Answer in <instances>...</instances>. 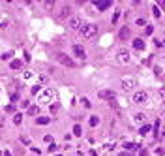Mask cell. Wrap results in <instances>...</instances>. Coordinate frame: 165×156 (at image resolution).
Instances as JSON below:
<instances>
[{
    "instance_id": "cell-13",
    "label": "cell",
    "mask_w": 165,
    "mask_h": 156,
    "mask_svg": "<svg viewBox=\"0 0 165 156\" xmlns=\"http://www.w3.org/2000/svg\"><path fill=\"white\" fill-rule=\"evenodd\" d=\"M111 6H113L111 2H96V4H94V8L98 9V13H101V12H105V9H109Z\"/></svg>"
},
{
    "instance_id": "cell-23",
    "label": "cell",
    "mask_w": 165,
    "mask_h": 156,
    "mask_svg": "<svg viewBox=\"0 0 165 156\" xmlns=\"http://www.w3.org/2000/svg\"><path fill=\"white\" fill-rule=\"evenodd\" d=\"M118 36H120L122 40H126L128 36H130V28H128V27H122V30H120V34H118Z\"/></svg>"
},
{
    "instance_id": "cell-11",
    "label": "cell",
    "mask_w": 165,
    "mask_h": 156,
    "mask_svg": "<svg viewBox=\"0 0 165 156\" xmlns=\"http://www.w3.org/2000/svg\"><path fill=\"white\" fill-rule=\"evenodd\" d=\"M11 25V17L8 13H0V28H8Z\"/></svg>"
},
{
    "instance_id": "cell-31",
    "label": "cell",
    "mask_w": 165,
    "mask_h": 156,
    "mask_svg": "<svg viewBox=\"0 0 165 156\" xmlns=\"http://www.w3.org/2000/svg\"><path fill=\"white\" fill-rule=\"evenodd\" d=\"M38 111H39V107L38 105H32L28 109V115H38Z\"/></svg>"
},
{
    "instance_id": "cell-8",
    "label": "cell",
    "mask_w": 165,
    "mask_h": 156,
    "mask_svg": "<svg viewBox=\"0 0 165 156\" xmlns=\"http://www.w3.org/2000/svg\"><path fill=\"white\" fill-rule=\"evenodd\" d=\"M71 53H73V56H77V58H81V60L86 58V49L82 47L81 43H73V47H71Z\"/></svg>"
},
{
    "instance_id": "cell-15",
    "label": "cell",
    "mask_w": 165,
    "mask_h": 156,
    "mask_svg": "<svg viewBox=\"0 0 165 156\" xmlns=\"http://www.w3.org/2000/svg\"><path fill=\"white\" fill-rule=\"evenodd\" d=\"M148 132H150V124H148V122L143 124V126H139V136L144 137V136H148Z\"/></svg>"
},
{
    "instance_id": "cell-4",
    "label": "cell",
    "mask_w": 165,
    "mask_h": 156,
    "mask_svg": "<svg viewBox=\"0 0 165 156\" xmlns=\"http://www.w3.org/2000/svg\"><path fill=\"white\" fill-rule=\"evenodd\" d=\"M53 98H55V90L51 87H45L38 94V103H49V102H53Z\"/></svg>"
},
{
    "instance_id": "cell-6",
    "label": "cell",
    "mask_w": 165,
    "mask_h": 156,
    "mask_svg": "<svg viewBox=\"0 0 165 156\" xmlns=\"http://www.w3.org/2000/svg\"><path fill=\"white\" fill-rule=\"evenodd\" d=\"M82 17L81 15H71V17L68 19V28L70 30H81V27H82Z\"/></svg>"
},
{
    "instance_id": "cell-37",
    "label": "cell",
    "mask_w": 165,
    "mask_h": 156,
    "mask_svg": "<svg viewBox=\"0 0 165 156\" xmlns=\"http://www.w3.org/2000/svg\"><path fill=\"white\" fill-rule=\"evenodd\" d=\"M43 141H45V143H51V141H53V136H49V134H47V136L43 137Z\"/></svg>"
},
{
    "instance_id": "cell-46",
    "label": "cell",
    "mask_w": 165,
    "mask_h": 156,
    "mask_svg": "<svg viewBox=\"0 0 165 156\" xmlns=\"http://www.w3.org/2000/svg\"><path fill=\"white\" fill-rule=\"evenodd\" d=\"M163 60H165V56H163Z\"/></svg>"
},
{
    "instance_id": "cell-17",
    "label": "cell",
    "mask_w": 165,
    "mask_h": 156,
    "mask_svg": "<svg viewBox=\"0 0 165 156\" xmlns=\"http://www.w3.org/2000/svg\"><path fill=\"white\" fill-rule=\"evenodd\" d=\"M158 103H163L165 102V87H161V88H159V90H158Z\"/></svg>"
},
{
    "instance_id": "cell-43",
    "label": "cell",
    "mask_w": 165,
    "mask_h": 156,
    "mask_svg": "<svg viewBox=\"0 0 165 156\" xmlns=\"http://www.w3.org/2000/svg\"><path fill=\"white\" fill-rule=\"evenodd\" d=\"M4 156H11V152H9V150H6V152H4Z\"/></svg>"
},
{
    "instance_id": "cell-38",
    "label": "cell",
    "mask_w": 165,
    "mask_h": 156,
    "mask_svg": "<svg viewBox=\"0 0 165 156\" xmlns=\"http://www.w3.org/2000/svg\"><path fill=\"white\" fill-rule=\"evenodd\" d=\"M6 111H9V113H11V111H15V105H13V103H9V105H6Z\"/></svg>"
},
{
    "instance_id": "cell-5",
    "label": "cell",
    "mask_w": 165,
    "mask_h": 156,
    "mask_svg": "<svg viewBox=\"0 0 165 156\" xmlns=\"http://www.w3.org/2000/svg\"><path fill=\"white\" fill-rule=\"evenodd\" d=\"M148 100H150V96H148L146 90H139V92H135L133 98H131V102L135 103V105H146Z\"/></svg>"
},
{
    "instance_id": "cell-2",
    "label": "cell",
    "mask_w": 165,
    "mask_h": 156,
    "mask_svg": "<svg viewBox=\"0 0 165 156\" xmlns=\"http://www.w3.org/2000/svg\"><path fill=\"white\" fill-rule=\"evenodd\" d=\"M135 87H137V77L135 75H124L122 77V81H120L122 92H131V90H135Z\"/></svg>"
},
{
    "instance_id": "cell-41",
    "label": "cell",
    "mask_w": 165,
    "mask_h": 156,
    "mask_svg": "<svg viewBox=\"0 0 165 156\" xmlns=\"http://www.w3.org/2000/svg\"><path fill=\"white\" fill-rule=\"evenodd\" d=\"M154 154H156V156H163V150L161 149H156V150H154Z\"/></svg>"
},
{
    "instance_id": "cell-28",
    "label": "cell",
    "mask_w": 165,
    "mask_h": 156,
    "mask_svg": "<svg viewBox=\"0 0 165 156\" xmlns=\"http://www.w3.org/2000/svg\"><path fill=\"white\" fill-rule=\"evenodd\" d=\"M118 17H120V9H115V13H113V17H111V23L115 25L116 21H118Z\"/></svg>"
},
{
    "instance_id": "cell-42",
    "label": "cell",
    "mask_w": 165,
    "mask_h": 156,
    "mask_svg": "<svg viewBox=\"0 0 165 156\" xmlns=\"http://www.w3.org/2000/svg\"><path fill=\"white\" fill-rule=\"evenodd\" d=\"M38 81H39V83H45V81H47V75H39Z\"/></svg>"
},
{
    "instance_id": "cell-34",
    "label": "cell",
    "mask_w": 165,
    "mask_h": 156,
    "mask_svg": "<svg viewBox=\"0 0 165 156\" xmlns=\"http://www.w3.org/2000/svg\"><path fill=\"white\" fill-rule=\"evenodd\" d=\"M144 32H146V34H152V32H154V27H152V25H146V27H144Z\"/></svg>"
},
{
    "instance_id": "cell-3",
    "label": "cell",
    "mask_w": 165,
    "mask_h": 156,
    "mask_svg": "<svg viewBox=\"0 0 165 156\" xmlns=\"http://www.w3.org/2000/svg\"><path fill=\"white\" fill-rule=\"evenodd\" d=\"M130 60H131V55H130V51H128L126 47H120L116 51V55H115V62H116V64L126 66V64H130Z\"/></svg>"
},
{
    "instance_id": "cell-20",
    "label": "cell",
    "mask_w": 165,
    "mask_h": 156,
    "mask_svg": "<svg viewBox=\"0 0 165 156\" xmlns=\"http://www.w3.org/2000/svg\"><path fill=\"white\" fill-rule=\"evenodd\" d=\"M36 122L41 124V126H45V124L51 122V118H49V117H36Z\"/></svg>"
},
{
    "instance_id": "cell-29",
    "label": "cell",
    "mask_w": 165,
    "mask_h": 156,
    "mask_svg": "<svg viewBox=\"0 0 165 156\" xmlns=\"http://www.w3.org/2000/svg\"><path fill=\"white\" fill-rule=\"evenodd\" d=\"M58 109H60V105H58V103H56V102H55V103H51V105H49V111L53 113V115H55L56 111H58Z\"/></svg>"
},
{
    "instance_id": "cell-36",
    "label": "cell",
    "mask_w": 165,
    "mask_h": 156,
    "mask_svg": "<svg viewBox=\"0 0 165 156\" xmlns=\"http://www.w3.org/2000/svg\"><path fill=\"white\" fill-rule=\"evenodd\" d=\"M21 141H23L24 145H30V137H27V136L23 137V136H21Z\"/></svg>"
},
{
    "instance_id": "cell-22",
    "label": "cell",
    "mask_w": 165,
    "mask_h": 156,
    "mask_svg": "<svg viewBox=\"0 0 165 156\" xmlns=\"http://www.w3.org/2000/svg\"><path fill=\"white\" fill-rule=\"evenodd\" d=\"M11 70H19V68H23V60H11Z\"/></svg>"
},
{
    "instance_id": "cell-21",
    "label": "cell",
    "mask_w": 165,
    "mask_h": 156,
    "mask_svg": "<svg viewBox=\"0 0 165 156\" xmlns=\"http://www.w3.org/2000/svg\"><path fill=\"white\" fill-rule=\"evenodd\" d=\"M88 124H90V126H92V128H94V126H98V124H100V117H96V115H92V117L88 118Z\"/></svg>"
},
{
    "instance_id": "cell-14",
    "label": "cell",
    "mask_w": 165,
    "mask_h": 156,
    "mask_svg": "<svg viewBox=\"0 0 165 156\" xmlns=\"http://www.w3.org/2000/svg\"><path fill=\"white\" fill-rule=\"evenodd\" d=\"M34 77H36V74L32 70H24L23 72V81H34Z\"/></svg>"
},
{
    "instance_id": "cell-25",
    "label": "cell",
    "mask_w": 165,
    "mask_h": 156,
    "mask_svg": "<svg viewBox=\"0 0 165 156\" xmlns=\"http://www.w3.org/2000/svg\"><path fill=\"white\" fill-rule=\"evenodd\" d=\"M113 149H115V143H105V145L101 147L103 152H109V150H113Z\"/></svg>"
},
{
    "instance_id": "cell-26",
    "label": "cell",
    "mask_w": 165,
    "mask_h": 156,
    "mask_svg": "<svg viewBox=\"0 0 165 156\" xmlns=\"http://www.w3.org/2000/svg\"><path fill=\"white\" fill-rule=\"evenodd\" d=\"M135 25L143 28V27H146V21H144V17H137V19H135Z\"/></svg>"
},
{
    "instance_id": "cell-18",
    "label": "cell",
    "mask_w": 165,
    "mask_h": 156,
    "mask_svg": "<svg viewBox=\"0 0 165 156\" xmlns=\"http://www.w3.org/2000/svg\"><path fill=\"white\" fill-rule=\"evenodd\" d=\"M152 15L159 19V17L163 15V13H161V8H159V6H156V4H152Z\"/></svg>"
},
{
    "instance_id": "cell-39",
    "label": "cell",
    "mask_w": 165,
    "mask_h": 156,
    "mask_svg": "<svg viewBox=\"0 0 165 156\" xmlns=\"http://www.w3.org/2000/svg\"><path fill=\"white\" fill-rule=\"evenodd\" d=\"M139 156H148V150H144V149H139Z\"/></svg>"
},
{
    "instance_id": "cell-27",
    "label": "cell",
    "mask_w": 165,
    "mask_h": 156,
    "mask_svg": "<svg viewBox=\"0 0 165 156\" xmlns=\"http://www.w3.org/2000/svg\"><path fill=\"white\" fill-rule=\"evenodd\" d=\"M73 134H75V136H82V126H81V124H75V126H73Z\"/></svg>"
},
{
    "instance_id": "cell-7",
    "label": "cell",
    "mask_w": 165,
    "mask_h": 156,
    "mask_svg": "<svg viewBox=\"0 0 165 156\" xmlns=\"http://www.w3.org/2000/svg\"><path fill=\"white\" fill-rule=\"evenodd\" d=\"M56 60H58L62 66H68V68H73V66H75V60L71 58V56L64 55V53H58V55H56Z\"/></svg>"
},
{
    "instance_id": "cell-1",
    "label": "cell",
    "mask_w": 165,
    "mask_h": 156,
    "mask_svg": "<svg viewBox=\"0 0 165 156\" xmlns=\"http://www.w3.org/2000/svg\"><path fill=\"white\" fill-rule=\"evenodd\" d=\"M79 34H81V38H82V40H90V38H94V36L98 34V25H94V23H85V25L81 27Z\"/></svg>"
},
{
    "instance_id": "cell-33",
    "label": "cell",
    "mask_w": 165,
    "mask_h": 156,
    "mask_svg": "<svg viewBox=\"0 0 165 156\" xmlns=\"http://www.w3.org/2000/svg\"><path fill=\"white\" fill-rule=\"evenodd\" d=\"M21 107H23V109H30V102L28 100H23V102H21Z\"/></svg>"
},
{
    "instance_id": "cell-9",
    "label": "cell",
    "mask_w": 165,
    "mask_h": 156,
    "mask_svg": "<svg viewBox=\"0 0 165 156\" xmlns=\"http://www.w3.org/2000/svg\"><path fill=\"white\" fill-rule=\"evenodd\" d=\"M146 113L144 111H137L135 115L131 117V121H133V124H139V126H143V124H146Z\"/></svg>"
},
{
    "instance_id": "cell-35",
    "label": "cell",
    "mask_w": 165,
    "mask_h": 156,
    "mask_svg": "<svg viewBox=\"0 0 165 156\" xmlns=\"http://www.w3.org/2000/svg\"><path fill=\"white\" fill-rule=\"evenodd\" d=\"M11 55H13V51H8V53L2 55V58H4V60H9V58H11Z\"/></svg>"
},
{
    "instance_id": "cell-44",
    "label": "cell",
    "mask_w": 165,
    "mask_h": 156,
    "mask_svg": "<svg viewBox=\"0 0 165 156\" xmlns=\"http://www.w3.org/2000/svg\"><path fill=\"white\" fill-rule=\"evenodd\" d=\"M120 156H131V154H128V152H122V154H120Z\"/></svg>"
},
{
    "instance_id": "cell-19",
    "label": "cell",
    "mask_w": 165,
    "mask_h": 156,
    "mask_svg": "<svg viewBox=\"0 0 165 156\" xmlns=\"http://www.w3.org/2000/svg\"><path fill=\"white\" fill-rule=\"evenodd\" d=\"M141 145L139 143H124V150H137Z\"/></svg>"
},
{
    "instance_id": "cell-32",
    "label": "cell",
    "mask_w": 165,
    "mask_h": 156,
    "mask_svg": "<svg viewBox=\"0 0 165 156\" xmlns=\"http://www.w3.org/2000/svg\"><path fill=\"white\" fill-rule=\"evenodd\" d=\"M47 150H49V152H51V154H53V152H56V150H58V145H56V143H51Z\"/></svg>"
},
{
    "instance_id": "cell-30",
    "label": "cell",
    "mask_w": 165,
    "mask_h": 156,
    "mask_svg": "<svg viewBox=\"0 0 165 156\" xmlns=\"http://www.w3.org/2000/svg\"><path fill=\"white\" fill-rule=\"evenodd\" d=\"M81 103H82V105H85L86 109H90V107H92V103H90L88 98H81Z\"/></svg>"
},
{
    "instance_id": "cell-10",
    "label": "cell",
    "mask_w": 165,
    "mask_h": 156,
    "mask_svg": "<svg viewBox=\"0 0 165 156\" xmlns=\"http://www.w3.org/2000/svg\"><path fill=\"white\" fill-rule=\"evenodd\" d=\"M98 98H100V100H115L116 98V94H115V90H107V88H103V90H100L98 92Z\"/></svg>"
},
{
    "instance_id": "cell-45",
    "label": "cell",
    "mask_w": 165,
    "mask_h": 156,
    "mask_svg": "<svg viewBox=\"0 0 165 156\" xmlns=\"http://www.w3.org/2000/svg\"><path fill=\"white\" fill-rule=\"evenodd\" d=\"M161 136H165V128H163V130H161Z\"/></svg>"
},
{
    "instance_id": "cell-24",
    "label": "cell",
    "mask_w": 165,
    "mask_h": 156,
    "mask_svg": "<svg viewBox=\"0 0 165 156\" xmlns=\"http://www.w3.org/2000/svg\"><path fill=\"white\" fill-rule=\"evenodd\" d=\"M23 122V113H15L13 115V124H21Z\"/></svg>"
},
{
    "instance_id": "cell-12",
    "label": "cell",
    "mask_w": 165,
    "mask_h": 156,
    "mask_svg": "<svg viewBox=\"0 0 165 156\" xmlns=\"http://www.w3.org/2000/svg\"><path fill=\"white\" fill-rule=\"evenodd\" d=\"M133 49H137V51H143L144 47H146V41H144L143 38H135V40H133Z\"/></svg>"
},
{
    "instance_id": "cell-40",
    "label": "cell",
    "mask_w": 165,
    "mask_h": 156,
    "mask_svg": "<svg viewBox=\"0 0 165 156\" xmlns=\"http://www.w3.org/2000/svg\"><path fill=\"white\" fill-rule=\"evenodd\" d=\"M43 6H45V8H47V9H51V8H53V6H55V2H45V4H43Z\"/></svg>"
},
{
    "instance_id": "cell-16",
    "label": "cell",
    "mask_w": 165,
    "mask_h": 156,
    "mask_svg": "<svg viewBox=\"0 0 165 156\" xmlns=\"http://www.w3.org/2000/svg\"><path fill=\"white\" fill-rule=\"evenodd\" d=\"M71 15V8L70 6H62L60 9V19H66V17H70Z\"/></svg>"
}]
</instances>
